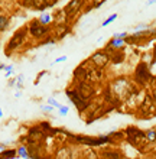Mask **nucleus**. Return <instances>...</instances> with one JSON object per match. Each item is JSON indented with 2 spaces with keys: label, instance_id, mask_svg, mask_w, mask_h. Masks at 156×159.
I'll list each match as a JSON object with an SVG mask.
<instances>
[{
  "label": "nucleus",
  "instance_id": "1",
  "mask_svg": "<svg viewBox=\"0 0 156 159\" xmlns=\"http://www.w3.org/2000/svg\"><path fill=\"white\" fill-rule=\"evenodd\" d=\"M26 35H28L26 26H25V28H20L19 30H16V32L13 34L12 38L9 39V42L6 43V49H4V52H6V54H4V55H6V57H9V55H12V52H15V51L19 49V48L25 43Z\"/></svg>",
  "mask_w": 156,
  "mask_h": 159
},
{
  "label": "nucleus",
  "instance_id": "2",
  "mask_svg": "<svg viewBox=\"0 0 156 159\" xmlns=\"http://www.w3.org/2000/svg\"><path fill=\"white\" fill-rule=\"evenodd\" d=\"M135 81L140 85H148V83L150 81H155V75H153L150 70H149V65L146 62H142L140 61L137 65H136L135 70Z\"/></svg>",
  "mask_w": 156,
  "mask_h": 159
},
{
  "label": "nucleus",
  "instance_id": "3",
  "mask_svg": "<svg viewBox=\"0 0 156 159\" xmlns=\"http://www.w3.org/2000/svg\"><path fill=\"white\" fill-rule=\"evenodd\" d=\"M26 30H28V34L32 36V38L35 39H43L47 38L48 35H51V28L49 26H43L41 25L36 19H33V20H30L28 25H26Z\"/></svg>",
  "mask_w": 156,
  "mask_h": 159
},
{
  "label": "nucleus",
  "instance_id": "4",
  "mask_svg": "<svg viewBox=\"0 0 156 159\" xmlns=\"http://www.w3.org/2000/svg\"><path fill=\"white\" fill-rule=\"evenodd\" d=\"M88 61L93 64L94 68H100V70H104V68L107 67V64L110 62L109 61V54H107L104 49L96 51V52L88 58Z\"/></svg>",
  "mask_w": 156,
  "mask_h": 159
},
{
  "label": "nucleus",
  "instance_id": "5",
  "mask_svg": "<svg viewBox=\"0 0 156 159\" xmlns=\"http://www.w3.org/2000/svg\"><path fill=\"white\" fill-rule=\"evenodd\" d=\"M84 6H85V0H69L62 10H64V13H65L67 19H71V17L77 16V15L82 10Z\"/></svg>",
  "mask_w": 156,
  "mask_h": 159
},
{
  "label": "nucleus",
  "instance_id": "6",
  "mask_svg": "<svg viewBox=\"0 0 156 159\" xmlns=\"http://www.w3.org/2000/svg\"><path fill=\"white\" fill-rule=\"evenodd\" d=\"M67 96L68 98L72 101V104L77 107V110L80 111V113H82V111H85V109H88L90 106V101L84 100V98H81L80 94L77 93L75 88H69V90H67Z\"/></svg>",
  "mask_w": 156,
  "mask_h": 159
},
{
  "label": "nucleus",
  "instance_id": "7",
  "mask_svg": "<svg viewBox=\"0 0 156 159\" xmlns=\"http://www.w3.org/2000/svg\"><path fill=\"white\" fill-rule=\"evenodd\" d=\"M75 90H77V93L80 94L81 98H84V100H87V101H88L90 98L94 96V93H96L93 83H90V81H82V83H78V85H77Z\"/></svg>",
  "mask_w": 156,
  "mask_h": 159
},
{
  "label": "nucleus",
  "instance_id": "8",
  "mask_svg": "<svg viewBox=\"0 0 156 159\" xmlns=\"http://www.w3.org/2000/svg\"><path fill=\"white\" fill-rule=\"evenodd\" d=\"M77 142L84 143V145H88V146H101V145H105V143L110 142L109 136H101V138H85V136H77L74 138Z\"/></svg>",
  "mask_w": 156,
  "mask_h": 159
},
{
  "label": "nucleus",
  "instance_id": "9",
  "mask_svg": "<svg viewBox=\"0 0 156 159\" xmlns=\"http://www.w3.org/2000/svg\"><path fill=\"white\" fill-rule=\"evenodd\" d=\"M71 34V26L67 25V23H62V25H56L55 26V30H54V38L55 41L58 39V41H61V39H64L67 35Z\"/></svg>",
  "mask_w": 156,
  "mask_h": 159
},
{
  "label": "nucleus",
  "instance_id": "10",
  "mask_svg": "<svg viewBox=\"0 0 156 159\" xmlns=\"http://www.w3.org/2000/svg\"><path fill=\"white\" fill-rule=\"evenodd\" d=\"M74 78L78 81V83H82V81H88L90 78V72L87 68L81 67V65H78V67L74 70Z\"/></svg>",
  "mask_w": 156,
  "mask_h": 159
},
{
  "label": "nucleus",
  "instance_id": "11",
  "mask_svg": "<svg viewBox=\"0 0 156 159\" xmlns=\"http://www.w3.org/2000/svg\"><path fill=\"white\" fill-rule=\"evenodd\" d=\"M52 20L56 22V25H62V23H67V16L64 13L62 9H58L55 10L54 15H52Z\"/></svg>",
  "mask_w": 156,
  "mask_h": 159
},
{
  "label": "nucleus",
  "instance_id": "12",
  "mask_svg": "<svg viewBox=\"0 0 156 159\" xmlns=\"http://www.w3.org/2000/svg\"><path fill=\"white\" fill-rule=\"evenodd\" d=\"M105 46H109V48H111V49H124V48H126V43H124L123 39L111 38L109 42H107V45Z\"/></svg>",
  "mask_w": 156,
  "mask_h": 159
},
{
  "label": "nucleus",
  "instance_id": "13",
  "mask_svg": "<svg viewBox=\"0 0 156 159\" xmlns=\"http://www.w3.org/2000/svg\"><path fill=\"white\" fill-rule=\"evenodd\" d=\"M88 72H90V78H88L90 83H93V81H100V80L103 78V75H104L103 70H100V68H93V70H90Z\"/></svg>",
  "mask_w": 156,
  "mask_h": 159
},
{
  "label": "nucleus",
  "instance_id": "14",
  "mask_svg": "<svg viewBox=\"0 0 156 159\" xmlns=\"http://www.w3.org/2000/svg\"><path fill=\"white\" fill-rule=\"evenodd\" d=\"M36 20L41 23V25H43V26H49L52 23V15L51 13H47V12H43V13H41V16L36 19Z\"/></svg>",
  "mask_w": 156,
  "mask_h": 159
},
{
  "label": "nucleus",
  "instance_id": "15",
  "mask_svg": "<svg viewBox=\"0 0 156 159\" xmlns=\"http://www.w3.org/2000/svg\"><path fill=\"white\" fill-rule=\"evenodd\" d=\"M9 26H10V17L0 13V34H2V32H6Z\"/></svg>",
  "mask_w": 156,
  "mask_h": 159
},
{
  "label": "nucleus",
  "instance_id": "16",
  "mask_svg": "<svg viewBox=\"0 0 156 159\" xmlns=\"http://www.w3.org/2000/svg\"><path fill=\"white\" fill-rule=\"evenodd\" d=\"M16 156V149H4L3 152H0V159H15Z\"/></svg>",
  "mask_w": 156,
  "mask_h": 159
},
{
  "label": "nucleus",
  "instance_id": "17",
  "mask_svg": "<svg viewBox=\"0 0 156 159\" xmlns=\"http://www.w3.org/2000/svg\"><path fill=\"white\" fill-rule=\"evenodd\" d=\"M47 45H55V38H54V36L48 35L47 38L41 39V42H39V46H47Z\"/></svg>",
  "mask_w": 156,
  "mask_h": 159
},
{
  "label": "nucleus",
  "instance_id": "18",
  "mask_svg": "<svg viewBox=\"0 0 156 159\" xmlns=\"http://www.w3.org/2000/svg\"><path fill=\"white\" fill-rule=\"evenodd\" d=\"M16 153L20 158H23V159H29V155H28V149H26V146H19L16 149Z\"/></svg>",
  "mask_w": 156,
  "mask_h": 159
},
{
  "label": "nucleus",
  "instance_id": "19",
  "mask_svg": "<svg viewBox=\"0 0 156 159\" xmlns=\"http://www.w3.org/2000/svg\"><path fill=\"white\" fill-rule=\"evenodd\" d=\"M117 16H118L117 13H113V15H110V16L107 17V19H105V20L101 23V26H103V28H105V26H109L110 23H113V22L116 20V19H117Z\"/></svg>",
  "mask_w": 156,
  "mask_h": 159
},
{
  "label": "nucleus",
  "instance_id": "20",
  "mask_svg": "<svg viewBox=\"0 0 156 159\" xmlns=\"http://www.w3.org/2000/svg\"><path fill=\"white\" fill-rule=\"evenodd\" d=\"M19 3L26 9H30V7L33 9V0H19Z\"/></svg>",
  "mask_w": 156,
  "mask_h": 159
},
{
  "label": "nucleus",
  "instance_id": "21",
  "mask_svg": "<svg viewBox=\"0 0 156 159\" xmlns=\"http://www.w3.org/2000/svg\"><path fill=\"white\" fill-rule=\"evenodd\" d=\"M145 139H149L150 142H155V130L153 129L148 130V132L145 133Z\"/></svg>",
  "mask_w": 156,
  "mask_h": 159
},
{
  "label": "nucleus",
  "instance_id": "22",
  "mask_svg": "<svg viewBox=\"0 0 156 159\" xmlns=\"http://www.w3.org/2000/svg\"><path fill=\"white\" fill-rule=\"evenodd\" d=\"M105 2H107V0H93L91 6H93V9H100L103 4L105 3Z\"/></svg>",
  "mask_w": 156,
  "mask_h": 159
},
{
  "label": "nucleus",
  "instance_id": "23",
  "mask_svg": "<svg viewBox=\"0 0 156 159\" xmlns=\"http://www.w3.org/2000/svg\"><path fill=\"white\" fill-rule=\"evenodd\" d=\"M3 70L6 71V77H7V78L13 74V65H4Z\"/></svg>",
  "mask_w": 156,
  "mask_h": 159
},
{
  "label": "nucleus",
  "instance_id": "24",
  "mask_svg": "<svg viewBox=\"0 0 156 159\" xmlns=\"http://www.w3.org/2000/svg\"><path fill=\"white\" fill-rule=\"evenodd\" d=\"M105 156H107V159H118L120 158V155H118L117 152H107Z\"/></svg>",
  "mask_w": 156,
  "mask_h": 159
},
{
  "label": "nucleus",
  "instance_id": "25",
  "mask_svg": "<svg viewBox=\"0 0 156 159\" xmlns=\"http://www.w3.org/2000/svg\"><path fill=\"white\" fill-rule=\"evenodd\" d=\"M48 104L51 106V107H56V109H59V107H61V104H59L56 100H54V98H49V100H48Z\"/></svg>",
  "mask_w": 156,
  "mask_h": 159
},
{
  "label": "nucleus",
  "instance_id": "26",
  "mask_svg": "<svg viewBox=\"0 0 156 159\" xmlns=\"http://www.w3.org/2000/svg\"><path fill=\"white\" fill-rule=\"evenodd\" d=\"M127 32H120V34H114L113 36H111V38H116V39H124L127 36Z\"/></svg>",
  "mask_w": 156,
  "mask_h": 159
},
{
  "label": "nucleus",
  "instance_id": "27",
  "mask_svg": "<svg viewBox=\"0 0 156 159\" xmlns=\"http://www.w3.org/2000/svg\"><path fill=\"white\" fill-rule=\"evenodd\" d=\"M68 111H69V109H68L67 106H61V107H59V114H61V116H67Z\"/></svg>",
  "mask_w": 156,
  "mask_h": 159
},
{
  "label": "nucleus",
  "instance_id": "28",
  "mask_svg": "<svg viewBox=\"0 0 156 159\" xmlns=\"http://www.w3.org/2000/svg\"><path fill=\"white\" fill-rule=\"evenodd\" d=\"M56 3H58V0H45V4H47L48 7H51V6H55Z\"/></svg>",
  "mask_w": 156,
  "mask_h": 159
},
{
  "label": "nucleus",
  "instance_id": "29",
  "mask_svg": "<svg viewBox=\"0 0 156 159\" xmlns=\"http://www.w3.org/2000/svg\"><path fill=\"white\" fill-rule=\"evenodd\" d=\"M67 61V57L65 55H62V57H59V58L55 59V64H59V62H65Z\"/></svg>",
  "mask_w": 156,
  "mask_h": 159
},
{
  "label": "nucleus",
  "instance_id": "30",
  "mask_svg": "<svg viewBox=\"0 0 156 159\" xmlns=\"http://www.w3.org/2000/svg\"><path fill=\"white\" fill-rule=\"evenodd\" d=\"M47 9H48V6H47V4H42V6H39V7H36V9H35V10H38V12L43 13V12H45V10H47Z\"/></svg>",
  "mask_w": 156,
  "mask_h": 159
},
{
  "label": "nucleus",
  "instance_id": "31",
  "mask_svg": "<svg viewBox=\"0 0 156 159\" xmlns=\"http://www.w3.org/2000/svg\"><path fill=\"white\" fill-rule=\"evenodd\" d=\"M84 13H90L91 12V10H93V6H91V4H88V6H84Z\"/></svg>",
  "mask_w": 156,
  "mask_h": 159
},
{
  "label": "nucleus",
  "instance_id": "32",
  "mask_svg": "<svg viewBox=\"0 0 156 159\" xmlns=\"http://www.w3.org/2000/svg\"><path fill=\"white\" fill-rule=\"evenodd\" d=\"M42 110H43V111H47V113H49V111L52 110V107H51V106H42Z\"/></svg>",
  "mask_w": 156,
  "mask_h": 159
},
{
  "label": "nucleus",
  "instance_id": "33",
  "mask_svg": "<svg viewBox=\"0 0 156 159\" xmlns=\"http://www.w3.org/2000/svg\"><path fill=\"white\" fill-rule=\"evenodd\" d=\"M140 29H148V25H139V26H136L135 30H140Z\"/></svg>",
  "mask_w": 156,
  "mask_h": 159
},
{
  "label": "nucleus",
  "instance_id": "34",
  "mask_svg": "<svg viewBox=\"0 0 156 159\" xmlns=\"http://www.w3.org/2000/svg\"><path fill=\"white\" fill-rule=\"evenodd\" d=\"M6 148H4V145H0V152H3Z\"/></svg>",
  "mask_w": 156,
  "mask_h": 159
},
{
  "label": "nucleus",
  "instance_id": "35",
  "mask_svg": "<svg viewBox=\"0 0 156 159\" xmlns=\"http://www.w3.org/2000/svg\"><path fill=\"white\" fill-rule=\"evenodd\" d=\"M15 96H16V97H20V96H22L20 91H16V93H15Z\"/></svg>",
  "mask_w": 156,
  "mask_h": 159
},
{
  "label": "nucleus",
  "instance_id": "36",
  "mask_svg": "<svg viewBox=\"0 0 156 159\" xmlns=\"http://www.w3.org/2000/svg\"><path fill=\"white\" fill-rule=\"evenodd\" d=\"M148 4H155V0H149Z\"/></svg>",
  "mask_w": 156,
  "mask_h": 159
},
{
  "label": "nucleus",
  "instance_id": "37",
  "mask_svg": "<svg viewBox=\"0 0 156 159\" xmlns=\"http://www.w3.org/2000/svg\"><path fill=\"white\" fill-rule=\"evenodd\" d=\"M3 117V111H2V109H0V119Z\"/></svg>",
  "mask_w": 156,
  "mask_h": 159
},
{
  "label": "nucleus",
  "instance_id": "38",
  "mask_svg": "<svg viewBox=\"0 0 156 159\" xmlns=\"http://www.w3.org/2000/svg\"><path fill=\"white\" fill-rule=\"evenodd\" d=\"M3 67H4V65H3V64H2V62H0V71L3 70Z\"/></svg>",
  "mask_w": 156,
  "mask_h": 159
},
{
  "label": "nucleus",
  "instance_id": "39",
  "mask_svg": "<svg viewBox=\"0 0 156 159\" xmlns=\"http://www.w3.org/2000/svg\"><path fill=\"white\" fill-rule=\"evenodd\" d=\"M0 46H2V45H0Z\"/></svg>",
  "mask_w": 156,
  "mask_h": 159
}]
</instances>
